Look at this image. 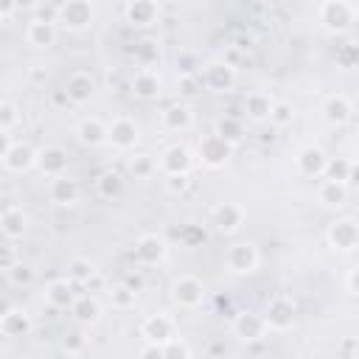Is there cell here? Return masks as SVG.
I'll use <instances>...</instances> for the list:
<instances>
[{
    "label": "cell",
    "mask_w": 359,
    "mask_h": 359,
    "mask_svg": "<svg viewBox=\"0 0 359 359\" xmlns=\"http://www.w3.org/2000/svg\"><path fill=\"white\" fill-rule=\"evenodd\" d=\"M317 17H320V22H323L325 31L345 34L356 22V8L351 3H345V0H325V3H320Z\"/></svg>",
    "instance_id": "cell-1"
},
{
    "label": "cell",
    "mask_w": 359,
    "mask_h": 359,
    "mask_svg": "<svg viewBox=\"0 0 359 359\" xmlns=\"http://www.w3.org/2000/svg\"><path fill=\"white\" fill-rule=\"evenodd\" d=\"M95 17V8L93 3L87 0H67V3H59V17H56V25L70 31V34H79L84 28H90Z\"/></svg>",
    "instance_id": "cell-2"
},
{
    "label": "cell",
    "mask_w": 359,
    "mask_h": 359,
    "mask_svg": "<svg viewBox=\"0 0 359 359\" xmlns=\"http://www.w3.org/2000/svg\"><path fill=\"white\" fill-rule=\"evenodd\" d=\"M3 168L11 171V174H22L28 168H34L39 163V151L31 146V143H11L8 135H3Z\"/></svg>",
    "instance_id": "cell-3"
},
{
    "label": "cell",
    "mask_w": 359,
    "mask_h": 359,
    "mask_svg": "<svg viewBox=\"0 0 359 359\" xmlns=\"http://www.w3.org/2000/svg\"><path fill=\"white\" fill-rule=\"evenodd\" d=\"M264 320H266V328H269V331H278V334L289 331V328L294 325V320H297V306H294V300L286 297V294H275V297L266 303Z\"/></svg>",
    "instance_id": "cell-4"
},
{
    "label": "cell",
    "mask_w": 359,
    "mask_h": 359,
    "mask_svg": "<svg viewBox=\"0 0 359 359\" xmlns=\"http://www.w3.org/2000/svg\"><path fill=\"white\" fill-rule=\"evenodd\" d=\"M258 261H261V255H258V247L252 241H236L224 252V266L233 275H250V272H255L258 269Z\"/></svg>",
    "instance_id": "cell-5"
},
{
    "label": "cell",
    "mask_w": 359,
    "mask_h": 359,
    "mask_svg": "<svg viewBox=\"0 0 359 359\" xmlns=\"http://www.w3.org/2000/svg\"><path fill=\"white\" fill-rule=\"evenodd\" d=\"M171 297L180 309H196L205 300V283L196 275H180L171 283Z\"/></svg>",
    "instance_id": "cell-6"
},
{
    "label": "cell",
    "mask_w": 359,
    "mask_h": 359,
    "mask_svg": "<svg viewBox=\"0 0 359 359\" xmlns=\"http://www.w3.org/2000/svg\"><path fill=\"white\" fill-rule=\"evenodd\" d=\"M132 255H135L137 264H143V266H154V264H163V261H165V255H168V244H165L163 236H157V233H146V236H140V238L135 241Z\"/></svg>",
    "instance_id": "cell-7"
},
{
    "label": "cell",
    "mask_w": 359,
    "mask_h": 359,
    "mask_svg": "<svg viewBox=\"0 0 359 359\" xmlns=\"http://www.w3.org/2000/svg\"><path fill=\"white\" fill-rule=\"evenodd\" d=\"M202 81L213 93H230L236 87V67L230 62H224V59H213V62L205 65Z\"/></svg>",
    "instance_id": "cell-8"
},
{
    "label": "cell",
    "mask_w": 359,
    "mask_h": 359,
    "mask_svg": "<svg viewBox=\"0 0 359 359\" xmlns=\"http://www.w3.org/2000/svg\"><path fill=\"white\" fill-rule=\"evenodd\" d=\"M230 331H233V337H238L241 342H258V339H264V334H266L269 328H266L264 314L238 311V314L233 317V323H230Z\"/></svg>",
    "instance_id": "cell-9"
},
{
    "label": "cell",
    "mask_w": 359,
    "mask_h": 359,
    "mask_svg": "<svg viewBox=\"0 0 359 359\" xmlns=\"http://www.w3.org/2000/svg\"><path fill=\"white\" fill-rule=\"evenodd\" d=\"M328 244L339 252H351L359 247V224L353 219H337L328 224Z\"/></svg>",
    "instance_id": "cell-10"
},
{
    "label": "cell",
    "mask_w": 359,
    "mask_h": 359,
    "mask_svg": "<svg viewBox=\"0 0 359 359\" xmlns=\"http://www.w3.org/2000/svg\"><path fill=\"white\" fill-rule=\"evenodd\" d=\"M129 90H132L135 98L151 101V98H157V95L163 93V79H160V73H157L154 67H140V70H135V76L129 79Z\"/></svg>",
    "instance_id": "cell-11"
},
{
    "label": "cell",
    "mask_w": 359,
    "mask_h": 359,
    "mask_svg": "<svg viewBox=\"0 0 359 359\" xmlns=\"http://www.w3.org/2000/svg\"><path fill=\"white\" fill-rule=\"evenodd\" d=\"M199 160L208 165V168H222L230 157H233V146L227 140H222L219 135H208L199 140Z\"/></svg>",
    "instance_id": "cell-12"
},
{
    "label": "cell",
    "mask_w": 359,
    "mask_h": 359,
    "mask_svg": "<svg viewBox=\"0 0 359 359\" xmlns=\"http://www.w3.org/2000/svg\"><path fill=\"white\" fill-rule=\"evenodd\" d=\"M137 140H140V129H137V123H135L132 118L118 115V118L109 123V143H112V149L129 151V149H135Z\"/></svg>",
    "instance_id": "cell-13"
},
{
    "label": "cell",
    "mask_w": 359,
    "mask_h": 359,
    "mask_svg": "<svg viewBox=\"0 0 359 359\" xmlns=\"http://www.w3.org/2000/svg\"><path fill=\"white\" fill-rule=\"evenodd\" d=\"M140 334L149 345H165L174 339V320L168 314H149L140 325Z\"/></svg>",
    "instance_id": "cell-14"
},
{
    "label": "cell",
    "mask_w": 359,
    "mask_h": 359,
    "mask_svg": "<svg viewBox=\"0 0 359 359\" xmlns=\"http://www.w3.org/2000/svg\"><path fill=\"white\" fill-rule=\"evenodd\" d=\"M123 17L135 28H149L160 20V6L154 0H129L123 6Z\"/></svg>",
    "instance_id": "cell-15"
},
{
    "label": "cell",
    "mask_w": 359,
    "mask_h": 359,
    "mask_svg": "<svg viewBox=\"0 0 359 359\" xmlns=\"http://www.w3.org/2000/svg\"><path fill=\"white\" fill-rule=\"evenodd\" d=\"M65 93H67V101H70V104L84 107V104H90V98L95 95V79H93L90 73H84V70H76V73L67 79Z\"/></svg>",
    "instance_id": "cell-16"
},
{
    "label": "cell",
    "mask_w": 359,
    "mask_h": 359,
    "mask_svg": "<svg viewBox=\"0 0 359 359\" xmlns=\"http://www.w3.org/2000/svg\"><path fill=\"white\" fill-rule=\"evenodd\" d=\"M67 163H70V157H67V151H65L62 146H45V149H39V163H36V168H39L45 177H50V180L65 177V174H67Z\"/></svg>",
    "instance_id": "cell-17"
},
{
    "label": "cell",
    "mask_w": 359,
    "mask_h": 359,
    "mask_svg": "<svg viewBox=\"0 0 359 359\" xmlns=\"http://www.w3.org/2000/svg\"><path fill=\"white\" fill-rule=\"evenodd\" d=\"M160 168L165 177H188L191 171V151L185 146H168L160 157Z\"/></svg>",
    "instance_id": "cell-18"
},
{
    "label": "cell",
    "mask_w": 359,
    "mask_h": 359,
    "mask_svg": "<svg viewBox=\"0 0 359 359\" xmlns=\"http://www.w3.org/2000/svg\"><path fill=\"white\" fill-rule=\"evenodd\" d=\"M294 163H297V171L303 177H323L325 174V165H328V154L320 146H303L297 151Z\"/></svg>",
    "instance_id": "cell-19"
},
{
    "label": "cell",
    "mask_w": 359,
    "mask_h": 359,
    "mask_svg": "<svg viewBox=\"0 0 359 359\" xmlns=\"http://www.w3.org/2000/svg\"><path fill=\"white\" fill-rule=\"evenodd\" d=\"M213 224H216V230L224 233V236L238 233L241 224H244V208L236 205V202H222V205L213 210Z\"/></svg>",
    "instance_id": "cell-20"
},
{
    "label": "cell",
    "mask_w": 359,
    "mask_h": 359,
    "mask_svg": "<svg viewBox=\"0 0 359 359\" xmlns=\"http://www.w3.org/2000/svg\"><path fill=\"white\" fill-rule=\"evenodd\" d=\"M31 328H34V320H31V314H28L22 306H11V309H6V314L0 317V331H3L6 337H28Z\"/></svg>",
    "instance_id": "cell-21"
},
{
    "label": "cell",
    "mask_w": 359,
    "mask_h": 359,
    "mask_svg": "<svg viewBox=\"0 0 359 359\" xmlns=\"http://www.w3.org/2000/svg\"><path fill=\"white\" fill-rule=\"evenodd\" d=\"M351 115H353V104H351L342 93H334V95H328V98L323 101V118H325L331 126L348 123Z\"/></svg>",
    "instance_id": "cell-22"
},
{
    "label": "cell",
    "mask_w": 359,
    "mask_h": 359,
    "mask_svg": "<svg viewBox=\"0 0 359 359\" xmlns=\"http://www.w3.org/2000/svg\"><path fill=\"white\" fill-rule=\"evenodd\" d=\"M59 36V25L56 22H45V20H31L25 28V42L34 48H50Z\"/></svg>",
    "instance_id": "cell-23"
},
{
    "label": "cell",
    "mask_w": 359,
    "mask_h": 359,
    "mask_svg": "<svg viewBox=\"0 0 359 359\" xmlns=\"http://www.w3.org/2000/svg\"><path fill=\"white\" fill-rule=\"evenodd\" d=\"M48 196H50L53 205L70 208V205L79 202V185H76V180H70L67 174H65V177H56V180H50V185H48Z\"/></svg>",
    "instance_id": "cell-24"
},
{
    "label": "cell",
    "mask_w": 359,
    "mask_h": 359,
    "mask_svg": "<svg viewBox=\"0 0 359 359\" xmlns=\"http://www.w3.org/2000/svg\"><path fill=\"white\" fill-rule=\"evenodd\" d=\"M25 227H28L25 210L17 208V205H6L3 213H0V230H3V236H6L8 241H14V238H20V236L25 233Z\"/></svg>",
    "instance_id": "cell-25"
},
{
    "label": "cell",
    "mask_w": 359,
    "mask_h": 359,
    "mask_svg": "<svg viewBox=\"0 0 359 359\" xmlns=\"http://www.w3.org/2000/svg\"><path fill=\"white\" fill-rule=\"evenodd\" d=\"M76 292H73V280L62 278V280H50L45 286V300L53 306V309H73L76 303Z\"/></svg>",
    "instance_id": "cell-26"
},
{
    "label": "cell",
    "mask_w": 359,
    "mask_h": 359,
    "mask_svg": "<svg viewBox=\"0 0 359 359\" xmlns=\"http://www.w3.org/2000/svg\"><path fill=\"white\" fill-rule=\"evenodd\" d=\"M272 109H275V101L269 98V93L255 90V93H250V95L244 98V112H247V118L255 121V123L269 121V118H272Z\"/></svg>",
    "instance_id": "cell-27"
},
{
    "label": "cell",
    "mask_w": 359,
    "mask_h": 359,
    "mask_svg": "<svg viewBox=\"0 0 359 359\" xmlns=\"http://www.w3.org/2000/svg\"><path fill=\"white\" fill-rule=\"evenodd\" d=\"M76 135H79V140L84 146H104V143H109V126L104 121H98V118H84L79 123Z\"/></svg>",
    "instance_id": "cell-28"
},
{
    "label": "cell",
    "mask_w": 359,
    "mask_h": 359,
    "mask_svg": "<svg viewBox=\"0 0 359 359\" xmlns=\"http://www.w3.org/2000/svg\"><path fill=\"white\" fill-rule=\"evenodd\" d=\"M160 121H163V126H165L168 132H185V129L194 123V112H191L188 104H171V107L163 109Z\"/></svg>",
    "instance_id": "cell-29"
},
{
    "label": "cell",
    "mask_w": 359,
    "mask_h": 359,
    "mask_svg": "<svg viewBox=\"0 0 359 359\" xmlns=\"http://www.w3.org/2000/svg\"><path fill=\"white\" fill-rule=\"evenodd\" d=\"M317 202H320L323 208H331V210L342 208V205L348 202V185H345V182H331V180H325V182L320 185V191H317Z\"/></svg>",
    "instance_id": "cell-30"
},
{
    "label": "cell",
    "mask_w": 359,
    "mask_h": 359,
    "mask_svg": "<svg viewBox=\"0 0 359 359\" xmlns=\"http://www.w3.org/2000/svg\"><path fill=\"white\" fill-rule=\"evenodd\" d=\"M70 314H73L76 323L93 325V323H98V317H101V303H98L95 297H90V294H79L76 303H73V309H70Z\"/></svg>",
    "instance_id": "cell-31"
},
{
    "label": "cell",
    "mask_w": 359,
    "mask_h": 359,
    "mask_svg": "<svg viewBox=\"0 0 359 359\" xmlns=\"http://www.w3.org/2000/svg\"><path fill=\"white\" fill-rule=\"evenodd\" d=\"M213 135H219L222 140H227L230 146H236L241 137H244V123L236 118V115H222L219 121H216V132Z\"/></svg>",
    "instance_id": "cell-32"
},
{
    "label": "cell",
    "mask_w": 359,
    "mask_h": 359,
    "mask_svg": "<svg viewBox=\"0 0 359 359\" xmlns=\"http://www.w3.org/2000/svg\"><path fill=\"white\" fill-rule=\"evenodd\" d=\"M126 165H129V174H132L135 180H149V177H154V171H157V160H154L151 154H146V151L132 154Z\"/></svg>",
    "instance_id": "cell-33"
},
{
    "label": "cell",
    "mask_w": 359,
    "mask_h": 359,
    "mask_svg": "<svg viewBox=\"0 0 359 359\" xmlns=\"http://www.w3.org/2000/svg\"><path fill=\"white\" fill-rule=\"evenodd\" d=\"M109 303H112L115 309H132V306L137 303V289L129 286V283H115V286L109 289Z\"/></svg>",
    "instance_id": "cell-34"
},
{
    "label": "cell",
    "mask_w": 359,
    "mask_h": 359,
    "mask_svg": "<svg viewBox=\"0 0 359 359\" xmlns=\"http://www.w3.org/2000/svg\"><path fill=\"white\" fill-rule=\"evenodd\" d=\"M95 188H98V194H101L104 199H115V196H121V191H123V180H121V174H115V171H104V174L98 177V182H95Z\"/></svg>",
    "instance_id": "cell-35"
},
{
    "label": "cell",
    "mask_w": 359,
    "mask_h": 359,
    "mask_svg": "<svg viewBox=\"0 0 359 359\" xmlns=\"http://www.w3.org/2000/svg\"><path fill=\"white\" fill-rule=\"evenodd\" d=\"M325 180L331 182H345L348 185V177H351V160L345 157H328V165H325Z\"/></svg>",
    "instance_id": "cell-36"
},
{
    "label": "cell",
    "mask_w": 359,
    "mask_h": 359,
    "mask_svg": "<svg viewBox=\"0 0 359 359\" xmlns=\"http://www.w3.org/2000/svg\"><path fill=\"white\" fill-rule=\"evenodd\" d=\"M67 275H70V280H76V283H87V280H93L95 269H93V264H90L87 258H73L70 266H67Z\"/></svg>",
    "instance_id": "cell-37"
},
{
    "label": "cell",
    "mask_w": 359,
    "mask_h": 359,
    "mask_svg": "<svg viewBox=\"0 0 359 359\" xmlns=\"http://www.w3.org/2000/svg\"><path fill=\"white\" fill-rule=\"evenodd\" d=\"M157 59H160V45L154 39H143L137 45V62H140V67H154Z\"/></svg>",
    "instance_id": "cell-38"
},
{
    "label": "cell",
    "mask_w": 359,
    "mask_h": 359,
    "mask_svg": "<svg viewBox=\"0 0 359 359\" xmlns=\"http://www.w3.org/2000/svg\"><path fill=\"white\" fill-rule=\"evenodd\" d=\"M337 65L351 70V67H359V45L356 42H345L337 48Z\"/></svg>",
    "instance_id": "cell-39"
},
{
    "label": "cell",
    "mask_w": 359,
    "mask_h": 359,
    "mask_svg": "<svg viewBox=\"0 0 359 359\" xmlns=\"http://www.w3.org/2000/svg\"><path fill=\"white\" fill-rule=\"evenodd\" d=\"M20 121V109H17V104L14 101H0V129H3V135H8L11 129H14V123Z\"/></svg>",
    "instance_id": "cell-40"
},
{
    "label": "cell",
    "mask_w": 359,
    "mask_h": 359,
    "mask_svg": "<svg viewBox=\"0 0 359 359\" xmlns=\"http://www.w3.org/2000/svg\"><path fill=\"white\" fill-rule=\"evenodd\" d=\"M278 129H283V126H292V121H294V107L292 104H286V101H275V109H272V118H269Z\"/></svg>",
    "instance_id": "cell-41"
},
{
    "label": "cell",
    "mask_w": 359,
    "mask_h": 359,
    "mask_svg": "<svg viewBox=\"0 0 359 359\" xmlns=\"http://www.w3.org/2000/svg\"><path fill=\"white\" fill-rule=\"evenodd\" d=\"M180 241H182L185 247H199V244L205 241V230H202L199 224H182V227H180Z\"/></svg>",
    "instance_id": "cell-42"
},
{
    "label": "cell",
    "mask_w": 359,
    "mask_h": 359,
    "mask_svg": "<svg viewBox=\"0 0 359 359\" xmlns=\"http://www.w3.org/2000/svg\"><path fill=\"white\" fill-rule=\"evenodd\" d=\"M163 353H165V359H191L188 342H185V339H177V337L163 345Z\"/></svg>",
    "instance_id": "cell-43"
},
{
    "label": "cell",
    "mask_w": 359,
    "mask_h": 359,
    "mask_svg": "<svg viewBox=\"0 0 359 359\" xmlns=\"http://www.w3.org/2000/svg\"><path fill=\"white\" fill-rule=\"evenodd\" d=\"M84 345H87V339H84V334H79V331H70V334L62 339V351H65V353H81Z\"/></svg>",
    "instance_id": "cell-44"
},
{
    "label": "cell",
    "mask_w": 359,
    "mask_h": 359,
    "mask_svg": "<svg viewBox=\"0 0 359 359\" xmlns=\"http://www.w3.org/2000/svg\"><path fill=\"white\" fill-rule=\"evenodd\" d=\"M8 278H11V283H17V286H25V283H31L34 280V269L28 266V264H17L11 272H8Z\"/></svg>",
    "instance_id": "cell-45"
},
{
    "label": "cell",
    "mask_w": 359,
    "mask_h": 359,
    "mask_svg": "<svg viewBox=\"0 0 359 359\" xmlns=\"http://www.w3.org/2000/svg\"><path fill=\"white\" fill-rule=\"evenodd\" d=\"M20 261H17V255H14V247H3V258H0V269H6V272H11L14 266H17Z\"/></svg>",
    "instance_id": "cell-46"
},
{
    "label": "cell",
    "mask_w": 359,
    "mask_h": 359,
    "mask_svg": "<svg viewBox=\"0 0 359 359\" xmlns=\"http://www.w3.org/2000/svg\"><path fill=\"white\" fill-rule=\"evenodd\" d=\"M137 359H165L163 345H143L140 353H137Z\"/></svg>",
    "instance_id": "cell-47"
},
{
    "label": "cell",
    "mask_w": 359,
    "mask_h": 359,
    "mask_svg": "<svg viewBox=\"0 0 359 359\" xmlns=\"http://www.w3.org/2000/svg\"><path fill=\"white\" fill-rule=\"evenodd\" d=\"M345 283H348V289H351L353 294H359V266H353V269L348 272V278H345Z\"/></svg>",
    "instance_id": "cell-48"
},
{
    "label": "cell",
    "mask_w": 359,
    "mask_h": 359,
    "mask_svg": "<svg viewBox=\"0 0 359 359\" xmlns=\"http://www.w3.org/2000/svg\"><path fill=\"white\" fill-rule=\"evenodd\" d=\"M185 182H188V177H168V191H182L185 188Z\"/></svg>",
    "instance_id": "cell-49"
},
{
    "label": "cell",
    "mask_w": 359,
    "mask_h": 359,
    "mask_svg": "<svg viewBox=\"0 0 359 359\" xmlns=\"http://www.w3.org/2000/svg\"><path fill=\"white\" fill-rule=\"evenodd\" d=\"M348 185L359 188V163H351V177H348Z\"/></svg>",
    "instance_id": "cell-50"
},
{
    "label": "cell",
    "mask_w": 359,
    "mask_h": 359,
    "mask_svg": "<svg viewBox=\"0 0 359 359\" xmlns=\"http://www.w3.org/2000/svg\"><path fill=\"white\" fill-rule=\"evenodd\" d=\"M84 359H87V356H84Z\"/></svg>",
    "instance_id": "cell-51"
}]
</instances>
